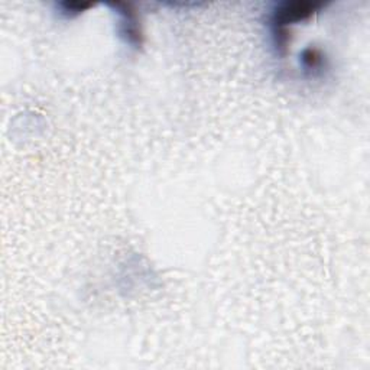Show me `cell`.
Instances as JSON below:
<instances>
[{"instance_id": "cell-1", "label": "cell", "mask_w": 370, "mask_h": 370, "mask_svg": "<svg viewBox=\"0 0 370 370\" xmlns=\"http://www.w3.org/2000/svg\"><path fill=\"white\" fill-rule=\"evenodd\" d=\"M321 5L319 3H281L273 10L271 19V28L273 35L275 48L281 56L286 54L289 44V31L288 26L297 22L307 21L319 10Z\"/></svg>"}, {"instance_id": "cell-2", "label": "cell", "mask_w": 370, "mask_h": 370, "mask_svg": "<svg viewBox=\"0 0 370 370\" xmlns=\"http://www.w3.org/2000/svg\"><path fill=\"white\" fill-rule=\"evenodd\" d=\"M110 6L119 16V34L125 39V42L134 48L142 47L143 34L140 31L139 18L134 8L125 3H113Z\"/></svg>"}, {"instance_id": "cell-3", "label": "cell", "mask_w": 370, "mask_h": 370, "mask_svg": "<svg viewBox=\"0 0 370 370\" xmlns=\"http://www.w3.org/2000/svg\"><path fill=\"white\" fill-rule=\"evenodd\" d=\"M302 65L307 71L312 70H319L323 64V57L317 49H306L302 54Z\"/></svg>"}, {"instance_id": "cell-4", "label": "cell", "mask_w": 370, "mask_h": 370, "mask_svg": "<svg viewBox=\"0 0 370 370\" xmlns=\"http://www.w3.org/2000/svg\"><path fill=\"white\" fill-rule=\"evenodd\" d=\"M90 8H92V5H90V3H69V2H65V3L60 5L62 15H65L70 19L75 18L78 15H82L83 12H86Z\"/></svg>"}]
</instances>
